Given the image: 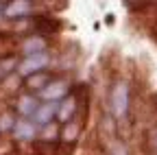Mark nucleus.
<instances>
[{
  "mask_svg": "<svg viewBox=\"0 0 157 155\" xmlns=\"http://www.w3.org/2000/svg\"><path fill=\"white\" fill-rule=\"evenodd\" d=\"M111 109L116 116H124L129 109V85L127 83H116L111 92Z\"/></svg>",
  "mask_w": 157,
  "mask_h": 155,
  "instance_id": "1",
  "label": "nucleus"
},
{
  "mask_svg": "<svg viewBox=\"0 0 157 155\" xmlns=\"http://www.w3.org/2000/svg\"><path fill=\"white\" fill-rule=\"evenodd\" d=\"M46 61H48V57H46L44 52H39V55H29L26 59H24L22 64H20V74L31 76L33 72L42 70V68L46 66Z\"/></svg>",
  "mask_w": 157,
  "mask_h": 155,
  "instance_id": "2",
  "label": "nucleus"
},
{
  "mask_svg": "<svg viewBox=\"0 0 157 155\" xmlns=\"http://www.w3.org/2000/svg\"><path fill=\"white\" fill-rule=\"evenodd\" d=\"M68 92V83L66 81H50L44 90H42V96L48 101H55V99H61V96H66Z\"/></svg>",
  "mask_w": 157,
  "mask_h": 155,
  "instance_id": "3",
  "label": "nucleus"
},
{
  "mask_svg": "<svg viewBox=\"0 0 157 155\" xmlns=\"http://www.w3.org/2000/svg\"><path fill=\"white\" fill-rule=\"evenodd\" d=\"M35 29H37L39 33H57L59 29H61V24H59V20L39 15V17H35Z\"/></svg>",
  "mask_w": 157,
  "mask_h": 155,
  "instance_id": "4",
  "label": "nucleus"
},
{
  "mask_svg": "<svg viewBox=\"0 0 157 155\" xmlns=\"http://www.w3.org/2000/svg\"><path fill=\"white\" fill-rule=\"evenodd\" d=\"M17 109H20V114H24V116H35V111H37V101H35V96H22V99L17 101Z\"/></svg>",
  "mask_w": 157,
  "mask_h": 155,
  "instance_id": "5",
  "label": "nucleus"
},
{
  "mask_svg": "<svg viewBox=\"0 0 157 155\" xmlns=\"http://www.w3.org/2000/svg\"><path fill=\"white\" fill-rule=\"evenodd\" d=\"M48 83H50V76H48V74H44V72L31 74L29 79H26V85H29L31 90H44Z\"/></svg>",
  "mask_w": 157,
  "mask_h": 155,
  "instance_id": "6",
  "label": "nucleus"
},
{
  "mask_svg": "<svg viewBox=\"0 0 157 155\" xmlns=\"http://www.w3.org/2000/svg\"><path fill=\"white\" fill-rule=\"evenodd\" d=\"M74 107H76V101L72 99V96H68V99L63 101V105L57 107V116L61 120H70L72 116H74Z\"/></svg>",
  "mask_w": 157,
  "mask_h": 155,
  "instance_id": "7",
  "label": "nucleus"
},
{
  "mask_svg": "<svg viewBox=\"0 0 157 155\" xmlns=\"http://www.w3.org/2000/svg\"><path fill=\"white\" fill-rule=\"evenodd\" d=\"M29 11H31V5H29V2H24V0H17V2H11V5L5 9V13H7L9 17L24 15V13H29Z\"/></svg>",
  "mask_w": 157,
  "mask_h": 155,
  "instance_id": "8",
  "label": "nucleus"
},
{
  "mask_svg": "<svg viewBox=\"0 0 157 155\" xmlns=\"http://www.w3.org/2000/svg\"><path fill=\"white\" fill-rule=\"evenodd\" d=\"M78 133H81V127H78V125H74V122H70V125H66V127H63V131H61V138H63V142L74 144V140L78 138Z\"/></svg>",
  "mask_w": 157,
  "mask_h": 155,
  "instance_id": "9",
  "label": "nucleus"
},
{
  "mask_svg": "<svg viewBox=\"0 0 157 155\" xmlns=\"http://www.w3.org/2000/svg\"><path fill=\"white\" fill-rule=\"evenodd\" d=\"M57 114V107L55 105H46V107H37V111H35V120L37 122H48L52 116Z\"/></svg>",
  "mask_w": 157,
  "mask_h": 155,
  "instance_id": "10",
  "label": "nucleus"
},
{
  "mask_svg": "<svg viewBox=\"0 0 157 155\" xmlns=\"http://www.w3.org/2000/svg\"><path fill=\"white\" fill-rule=\"evenodd\" d=\"M42 48H44V40H31V42H26L24 44V52L26 55H39L42 52Z\"/></svg>",
  "mask_w": 157,
  "mask_h": 155,
  "instance_id": "11",
  "label": "nucleus"
},
{
  "mask_svg": "<svg viewBox=\"0 0 157 155\" xmlns=\"http://www.w3.org/2000/svg\"><path fill=\"white\" fill-rule=\"evenodd\" d=\"M33 133H35V129H33L31 125H17V127H15V135H17V138H22V140L33 138Z\"/></svg>",
  "mask_w": 157,
  "mask_h": 155,
  "instance_id": "12",
  "label": "nucleus"
},
{
  "mask_svg": "<svg viewBox=\"0 0 157 155\" xmlns=\"http://www.w3.org/2000/svg\"><path fill=\"white\" fill-rule=\"evenodd\" d=\"M13 66H15V59H13V57H7V59H2V61H0V76H5L7 72H11Z\"/></svg>",
  "mask_w": 157,
  "mask_h": 155,
  "instance_id": "13",
  "label": "nucleus"
},
{
  "mask_svg": "<svg viewBox=\"0 0 157 155\" xmlns=\"http://www.w3.org/2000/svg\"><path fill=\"white\" fill-rule=\"evenodd\" d=\"M11 127H13V118H11L9 114H2V116H0V129H2V131H9Z\"/></svg>",
  "mask_w": 157,
  "mask_h": 155,
  "instance_id": "14",
  "label": "nucleus"
},
{
  "mask_svg": "<svg viewBox=\"0 0 157 155\" xmlns=\"http://www.w3.org/2000/svg\"><path fill=\"white\" fill-rule=\"evenodd\" d=\"M148 142H151V146H153V151L157 153V129H153V131L148 133Z\"/></svg>",
  "mask_w": 157,
  "mask_h": 155,
  "instance_id": "15",
  "label": "nucleus"
}]
</instances>
